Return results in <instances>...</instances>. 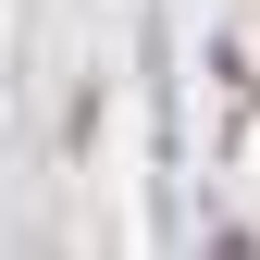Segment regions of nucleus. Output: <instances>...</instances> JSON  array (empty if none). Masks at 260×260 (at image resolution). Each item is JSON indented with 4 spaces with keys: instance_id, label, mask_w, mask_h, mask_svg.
Segmentation results:
<instances>
[]
</instances>
